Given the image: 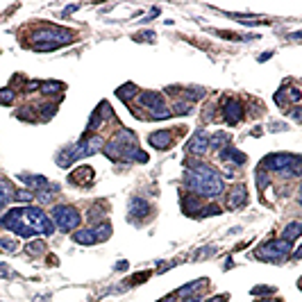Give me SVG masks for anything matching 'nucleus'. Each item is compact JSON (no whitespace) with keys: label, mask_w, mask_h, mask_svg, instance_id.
Listing matches in <instances>:
<instances>
[{"label":"nucleus","mask_w":302,"mask_h":302,"mask_svg":"<svg viewBox=\"0 0 302 302\" xmlns=\"http://www.w3.org/2000/svg\"><path fill=\"white\" fill-rule=\"evenodd\" d=\"M184 182H186V186H189L196 196H202V198H216V196L223 193V189H225L223 178H220L211 166L202 164V161L186 171Z\"/></svg>","instance_id":"obj_1"},{"label":"nucleus","mask_w":302,"mask_h":302,"mask_svg":"<svg viewBox=\"0 0 302 302\" xmlns=\"http://www.w3.org/2000/svg\"><path fill=\"white\" fill-rule=\"evenodd\" d=\"M73 41V34L71 32L61 30V28H43V30H36L34 34H32V46H34V50H39V53H50V50H55V48L64 46V43Z\"/></svg>","instance_id":"obj_2"},{"label":"nucleus","mask_w":302,"mask_h":302,"mask_svg":"<svg viewBox=\"0 0 302 302\" xmlns=\"http://www.w3.org/2000/svg\"><path fill=\"white\" fill-rule=\"evenodd\" d=\"M261 171H275L286 178H298L300 175V157L298 154H268L261 159Z\"/></svg>","instance_id":"obj_3"},{"label":"nucleus","mask_w":302,"mask_h":302,"mask_svg":"<svg viewBox=\"0 0 302 302\" xmlns=\"http://www.w3.org/2000/svg\"><path fill=\"white\" fill-rule=\"evenodd\" d=\"M21 218H23V223L30 227L34 234H46V237H50L55 232L53 218H48L46 213L36 207H21Z\"/></svg>","instance_id":"obj_4"},{"label":"nucleus","mask_w":302,"mask_h":302,"mask_svg":"<svg viewBox=\"0 0 302 302\" xmlns=\"http://www.w3.org/2000/svg\"><path fill=\"white\" fill-rule=\"evenodd\" d=\"M80 220H82V216L73 205H57L53 209V223L61 232H73L80 225Z\"/></svg>","instance_id":"obj_5"},{"label":"nucleus","mask_w":302,"mask_h":302,"mask_svg":"<svg viewBox=\"0 0 302 302\" xmlns=\"http://www.w3.org/2000/svg\"><path fill=\"white\" fill-rule=\"evenodd\" d=\"M0 225L5 227V230H9L12 234H16V237H23V239L36 237L34 232H32L30 227L23 223V218H21V207H18V209H9L7 213H2V218H0Z\"/></svg>","instance_id":"obj_6"},{"label":"nucleus","mask_w":302,"mask_h":302,"mask_svg":"<svg viewBox=\"0 0 302 302\" xmlns=\"http://www.w3.org/2000/svg\"><path fill=\"white\" fill-rule=\"evenodd\" d=\"M291 250V243L284 241V239H272V241L264 243L255 255L259 259H266V261H282Z\"/></svg>","instance_id":"obj_7"},{"label":"nucleus","mask_w":302,"mask_h":302,"mask_svg":"<svg viewBox=\"0 0 302 302\" xmlns=\"http://www.w3.org/2000/svg\"><path fill=\"white\" fill-rule=\"evenodd\" d=\"M112 234V225L109 223H100V225H93L89 230H82V232H75V243H82V245H93L98 241H107Z\"/></svg>","instance_id":"obj_8"},{"label":"nucleus","mask_w":302,"mask_h":302,"mask_svg":"<svg viewBox=\"0 0 302 302\" xmlns=\"http://www.w3.org/2000/svg\"><path fill=\"white\" fill-rule=\"evenodd\" d=\"M243 205H248V186L245 184H234L227 196V209H241Z\"/></svg>","instance_id":"obj_9"},{"label":"nucleus","mask_w":302,"mask_h":302,"mask_svg":"<svg viewBox=\"0 0 302 302\" xmlns=\"http://www.w3.org/2000/svg\"><path fill=\"white\" fill-rule=\"evenodd\" d=\"M189 152H193V154H205L209 150V134H207V130H196L193 132V136L189 139Z\"/></svg>","instance_id":"obj_10"},{"label":"nucleus","mask_w":302,"mask_h":302,"mask_svg":"<svg viewBox=\"0 0 302 302\" xmlns=\"http://www.w3.org/2000/svg\"><path fill=\"white\" fill-rule=\"evenodd\" d=\"M148 143L154 150H168L173 146V132L171 130H157L148 136Z\"/></svg>","instance_id":"obj_11"},{"label":"nucleus","mask_w":302,"mask_h":302,"mask_svg":"<svg viewBox=\"0 0 302 302\" xmlns=\"http://www.w3.org/2000/svg\"><path fill=\"white\" fill-rule=\"evenodd\" d=\"M225 121L230 125H237L243 121V116H245V109H243V105L239 100H227L225 102Z\"/></svg>","instance_id":"obj_12"},{"label":"nucleus","mask_w":302,"mask_h":302,"mask_svg":"<svg viewBox=\"0 0 302 302\" xmlns=\"http://www.w3.org/2000/svg\"><path fill=\"white\" fill-rule=\"evenodd\" d=\"M139 105L148 107V109H157V107L164 105V98L157 91H143V93H139Z\"/></svg>","instance_id":"obj_13"},{"label":"nucleus","mask_w":302,"mask_h":302,"mask_svg":"<svg viewBox=\"0 0 302 302\" xmlns=\"http://www.w3.org/2000/svg\"><path fill=\"white\" fill-rule=\"evenodd\" d=\"M148 213H150L148 202L143 200V198H132V202H130V216L132 218H136V216H139V218H146Z\"/></svg>","instance_id":"obj_14"},{"label":"nucleus","mask_w":302,"mask_h":302,"mask_svg":"<svg viewBox=\"0 0 302 302\" xmlns=\"http://www.w3.org/2000/svg\"><path fill=\"white\" fill-rule=\"evenodd\" d=\"M80 180H84L82 184H91V180H93V168L91 166H80V168H75V171L68 175V182H73V184H80Z\"/></svg>","instance_id":"obj_15"},{"label":"nucleus","mask_w":302,"mask_h":302,"mask_svg":"<svg viewBox=\"0 0 302 302\" xmlns=\"http://www.w3.org/2000/svg\"><path fill=\"white\" fill-rule=\"evenodd\" d=\"M300 232H302V223H300V220H293V223H289V225L284 227L282 239H284V241H289V243H293V241H298Z\"/></svg>","instance_id":"obj_16"},{"label":"nucleus","mask_w":302,"mask_h":302,"mask_svg":"<svg viewBox=\"0 0 302 302\" xmlns=\"http://www.w3.org/2000/svg\"><path fill=\"white\" fill-rule=\"evenodd\" d=\"M200 207H202V200H198V198H193V196L182 200V209L186 216H193V218H196V213L200 211Z\"/></svg>","instance_id":"obj_17"},{"label":"nucleus","mask_w":302,"mask_h":302,"mask_svg":"<svg viewBox=\"0 0 302 302\" xmlns=\"http://www.w3.org/2000/svg\"><path fill=\"white\" fill-rule=\"evenodd\" d=\"M225 146H230V134L227 132H216V134L209 136V148L218 150V148H225Z\"/></svg>","instance_id":"obj_18"},{"label":"nucleus","mask_w":302,"mask_h":302,"mask_svg":"<svg viewBox=\"0 0 302 302\" xmlns=\"http://www.w3.org/2000/svg\"><path fill=\"white\" fill-rule=\"evenodd\" d=\"M220 157L223 159H232L237 166H241V164H245V154L243 152H239L237 148H232V146H225V150L220 152Z\"/></svg>","instance_id":"obj_19"},{"label":"nucleus","mask_w":302,"mask_h":302,"mask_svg":"<svg viewBox=\"0 0 302 302\" xmlns=\"http://www.w3.org/2000/svg\"><path fill=\"white\" fill-rule=\"evenodd\" d=\"M12 198H14V186L7 182V180L0 178V207H2V205H7Z\"/></svg>","instance_id":"obj_20"},{"label":"nucleus","mask_w":302,"mask_h":302,"mask_svg":"<svg viewBox=\"0 0 302 302\" xmlns=\"http://www.w3.org/2000/svg\"><path fill=\"white\" fill-rule=\"evenodd\" d=\"M207 284V279H198V282H193V284H186V286H182L180 289V298H191V296H198L200 293V286H205Z\"/></svg>","instance_id":"obj_21"},{"label":"nucleus","mask_w":302,"mask_h":302,"mask_svg":"<svg viewBox=\"0 0 302 302\" xmlns=\"http://www.w3.org/2000/svg\"><path fill=\"white\" fill-rule=\"evenodd\" d=\"M43 252H46V243L43 241H32L25 245V255L36 257V255H43Z\"/></svg>","instance_id":"obj_22"},{"label":"nucleus","mask_w":302,"mask_h":302,"mask_svg":"<svg viewBox=\"0 0 302 302\" xmlns=\"http://www.w3.org/2000/svg\"><path fill=\"white\" fill-rule=\"evenodd\" d=\"M87 216H89V220H91V223H93V225H100V223H102V218H105V211H102V205H95V207H91Z\"/></svg>","instance_id":"obj_23"},{"label":"nucleus","mask_w":302,"mask_h":302,"mask_svg":"<svg viewBox=\"0 0 302 302\" xmlns=\"http://www.w3.org/2000/svg\"><path fill=\"white\" fill-rule=\"evenodd\" d=\"M134 93H136V87H134V84H125V87H121V89L116 91V95H119L121 100H125V102L130 100Z\"/></svg>","instance_id":"obj_24"},{"label":"nucleus","mask_w":302,"mask_h":302,"mask_svg":"<svg viewBox=\"0 0 302 302\" xmlns=\"http://www.w3.org/2000/svg\"><path fill=\"white\" fill-rule=\"evenodd\" d=\"M191 109H193V102L180 100V102H175V105H173L171 112H173V114H191Z\"/></svg>","instance_id":"obj_25"},{"label":"nucleus","mask_w":302,"mask_h":302,"mask_svg":"<svg viewBox=\"0 0 302 302\" xmlns=\"http://www.w3.org/2000/svg\"><path fill=\"white\" fill-rule=\"evenodd\" d=\"M14 198H16L21 205H28V202L34 200V193H32V191H28V189H21V191H14Z\"/></svg>","instance_id":"obj_26"},{"label":"nucleus","mask_w":302,"mask_h":302,"mask_svg":"<svg viewBox=\"0 0 302 302\" xmlns=\"http://www.w3.org/2000/svg\"><path fill=\"white\" fill-rule=\"evenodd\" d=\"M216 213H220V209L213 207V205H207V207H200V211L196 213V218L202 220V218H207V216H216Z\"/></svg>","instance_id":"obj_27"},{"label":"nucleus","mask_w":302,"mask_h":302,"mask_svg":"<svg viewBox=\"0 0 302 302\" xmlns=\"http://www.w3.org/2000/svg\"><path fill=\"white\" fill-rule=\"evenodd\" d=\"M173 116V112L168 109V107H157V109H152V119H157V121H166V119H171Z\"/></svg>","instance_id":"obj_28"},{"label":"nucleus","mask_w":302,"mask_h":302,"mask_svg":"<svg viewBox=\"0 0 302 302\" xmlns=\"http://www.w3.org/2000/svg\"><path fill=\"white\" fill-rule=\"evenodd\" d=\"M39 89H41L43 93H57V91H61V84L60 82H41Z\"/></svg>","instance_id":"obj_29"},{"label":"nucleus","mask_w":302,"mask_h":302,"mask_svg":"<svg viewBox=\"0 0 302 302\" xmlns=\"http://www.w3.org/2000/svg\"><path fill=\"white\" fill-rule=\"evenodd\" d=\"M18 243L14 239H0V250H7V252H16Z\"/></svg>","instance_id":"obj_30"},{"label":"nucleus","mask_w":302,"mask_h":302,"mask_svg":"<svg viewBox=\"0 0 302 302\" xmlns=\"http://www.w3.org/2000/svg\"><path fill=\"white\" fill-rule=\"evenodd\" d=\"M12 102H14V91L0 89V105H12Z\"/></svg>","instance_id":"obj_31"},{"label":"nucleus","mask_w":302,"mask_h":302,"mask_svg":"<svg viewBox=\"0 0 302 302\" xmlns=\"http://www.w3.org/2000/svg\"><path fill=\"white\" fill-rule=\"evenodd\" d=\"M200 98H205V91L202 89H189V93H186V100H200Z\"/></svg>","instance_id":"obj_32"},{"label":"nucleus","mask_w":302,"mask_h":302,"mask_svg":"<svg viewBox=\"0 0 302 302\" xmlns=\"http://www.w3.org/2000/svg\"><path fill=\"white\" fill-rule=\"evenodd\" d=\"M272 286H255V289H252V296H271L272 293Z\"/></svg>","instance_id":"obj_33"},{"label":"nucleus","mask_w":302,"mask_h":302,"mask_svg":"<svg viewBox=\"0 0 302 302\" xmlns=\"http://www.w3.org/2000/svg\"><path fill=\"white\" fill-rule=\"evenodd\" d=\"M257 186H259L261 191H264V186H268V178L264 175V171H261V168L257 171Z\"/></svg>","instance_id":"obj_34"},{"label":"nucleus","mask_w":302,"mask_h":302,"mask_svg":"<svg viewBox=\"0 0 302 302\" xmlns=\"http://www.w3.org/2000/svg\"><path fill=\"white\" fill-rule=\"evenodd\" d=\"M289 98H291L293 102H298V100H300V91H298V89H291V91H289Z\"/></svg>","instance_id":"obj_35"},{"label":"nucleus","mask_w":302,"mask_h":302,"mask_svg":"<svg viewBox=\"0 0 302 302\" xmlns=\"http://www.w3.org/2000/svg\"><path fill=\"white\" fill-rule=\"evenodd\" d=\"M75 9H77V5H71V7H66V9H64V16H68V14H73V12H75Z\"/></svg>","instance_id":"obj_36"},{"label":"nucleus","mask_w":302,"mask_h":302,"mask_svg":"<svg viewBox=\"0 0 302 302\" xmlns=\"http://www.w3.org/2000/svg\"><path fill=\"white\" fill-rule=\"evenodd\" d=\"M125 268H127V261H119L116 264V271H125Z\"/></svg>","instance_id":"obj_37"},{"label":"nucleus","mask_w":302,"mask_h":302,"mask_svg":"<svg viewBox=\"0 0 302 302\" xmlns=\"http://www.w3.org/2000/svg\"><path fill=\"white\" fill-rule=\"evenodd\" d=\"M271 57H272V53H264V55H261V57H259V61H264V60H271Z\"/></svg>","instance_id":"obj_38"},{"label":"nucleus","mask_w":302,"mask_h":302,"mask_svg":"<svg viewBox=\"0 0 302 302\" xmlns=\"http://www.w3.org/2000/svg\"><path fill=\"white\" fill-rule=\"evenodd\" d=\"M159 302H175V298H173V296H166L164 300H159Z\"/></svg>","instance_id":"obj_39"},{"label":"nucleus","mask_w":302,"mask_h":302,"mask_svg":"<svg viewBox=\"0 0 302 302\" xmlns=\"http://www.w3.org/2000/svg\"><path fill=\"white\" fill-rule=\"evenodd\" d=\"M264 302H279V300H264Z\"/></svg>","instance_id":"obj_40"}]
</instances>
